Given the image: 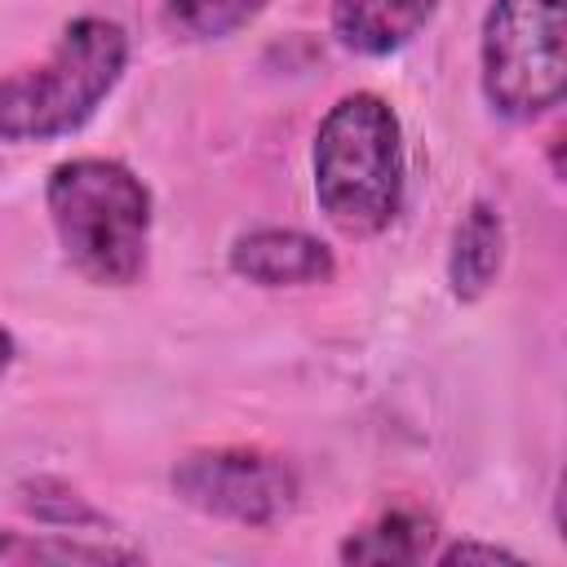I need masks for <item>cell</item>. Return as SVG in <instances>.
Here are the masks:
<instances>
[{
  "instance_id": "obj_6",
  "label": "cell",
  "mask_w": 567,
  "mask_h": 567,
  "mask_svg": "<svg viewBox=\"0 0 567 567\" xmlns=\"http://www.w3.org/2000/svg\"><path fill=\"white\" fill-rule=\"evenodd\" d=\"M226 266L257 288H310L337 275L332 248L297 226H252L235 235Z\"/></svg>"
},
{
  "instance_id": "obj_2",
  "label": "cell",
  "mask_w": 567,
  "mask_h": 567,
  "mask_svg": "<svg viewBox=\"0 0 567 567\" xmlns=\"http://www.w3.org/2000/svg\"><path fill=\"white\" fill-rule=\"evenodd\" d=\"M62 257L97 288H133L151 261L155 204L146 182L106 155H71L44 177Z\"/></svg>"
},
{
  "instance_id": "obj_5",
  "label": "cell",
  "mask_w": 567,
  "mask_h": 567,
  "mask_svg": "<svg viewBox=\"0 0 567 567\" xmlns=\"http://www.w3.org/2000/svg\"><path fill=\"white\" fill-rule=\"evenodd\" d=\"M168 487L204 518L275 527L297 509V470L266 447H195L168 470Z\"/></svg>"
},
{
  "instance_id": "obj_3",
  "label": "cell",
  "mask_w": 567,
  "mask_h": 567,
  "mask_svg": "<svg viewBox=\"0 0 567 567\" xmlns=\"http://www.w3.org/2000/svg\"><path fill=\"white\" fill-rule=\"evenodd\" d=\"M128 71V31L115 18H71L53 49L22 71L4 75L0 89V137L9 146L53 142L80 133Z\"/></svg>"
},
{
  "instance_id": "obj_4",
  "label": "cell",
  "mask_w": 567,
  "mask_h": 567,
  "mask_svg": "<svg viewBox=\"0 0 567 567\" xmlns=\"http://www.w3.org/2000/svg\"><path fill=\"white\" fill-rule=\"evenodd\" d=\"M478 84L501 120H536L567 97V0H492Z\"/></svg>"
},
{
  "instance_id": "obj_10",
  "label": "cell",
  "mask_w": 567,
  "mask_h": 567,
  "mask_svg": "<svg viewBox=\"0 0 567 567\" xmlns=\"http://www.w3.org/2000/svg\"><path fill=\"white\" fill-rule=\"evenodd\" d=\"M146 554L137 545H120L115 536H80V532H44V536H22L4 532L0 540V563L4 567H31V563H142Z\"/></svg>"
},
{
  "instance_id": "obj_7",
  "label": "cell",
  "mask_w": 567,
  "mask_h": 567,
  "mask_svg": "<svg viewBox=\"0 0 567 567\" xmlns=\"http://www.w3.org/2000/svg\"><path fill=\"white\" fill-rule=\"evenodd\" d=\"M439 4L443 0H332L328 27L346 53L390 58L434 22Z\"/></svg>"
},
{
  "instance_id": "obj_1",
  "label": "cell",
  "mask_w": 567,
  "mask_h": 567,
  "mask_svg": "<svg viewBox=\"0 0 567 567\" xmlns=\"http://www.w3.org/2000/svg\"><path fill=\"white\" fill-rule=\"evenodd\" d=\"M315 204L346 239H372L403 213V124L381 93H346L328 106L310 146Z\"/></svg>"
},
{
  "instance_id": "obj_12",
  "label": "cell",
  "mask_w": 567,
  "mask_h": 567,
  "mask_svg": "<svg viewBox=\"0 0 567 567\" xmlns=\"http://www.w3.org/2000/svg\"><path fill=\"white\" fill-rule=\"evenodd\" d=\"M18 505H22L27 514H35V523L58 527V532L115 536V532H111V518H106L97 505H89L75 487H66V483H58V478H44V474L18 483Z\"/></svg>"
},
{
  "instance_id": "obj_14",
  "label": "cell",
  "mask_w": 567,
  "mask_h": 567,
  "mask_svg": "<svg viewBox=\"0 0 567 567\" xmlns=\"http://www.w3.org/2000/svg\"><path fill=\"white\" fill-rule=\"evenodd\" d=\"M545 155H549V173H554V177L567 186V120L554 128V137H549V151H545Z\"/></svg>"
},
{
  "instance_id": "obj_15",
  "label": "cell",
  "mask_w": 567,
  "mask_h": 567,
  "mask_svg": "<svg viewBox=\"0 0 567 567\" xmlns=\"http://www.w3.org/2000/svg\"><path fill=\"white\" fill-rule=\"evenodd\" d=\"M554 527L567 545V456H563V470H558V483H554Z\"/></svg>"
},
{
  "instance_id": "obj_13",
  "label": "cell",
  "mask_w": 567,
  "mask_h": 567,
  "mask_svg": "<svg viewBox=\"0 0 567 567\" xmlns=\"http://www.w3.org/2000/svg\"><path fill=\"white\" fill-rule=\"evenodd\" d=\"M434 558H439V563H518L514 549H505V545H487V540H456V545L439 549Z\"/></svg>"
},
{
  "instance_id": "obj_9",
  "label": "cell",
  "mask_w": 567,
  "mask_h": 567,
  "mask_svg": "<svg viewBox=\"0 0 567 567\" xmlns=\"http://www.w3.org/2000/svg\"><path fill=\"white\" fill-rule=\"evenodd\" d=\"M434 518L416 505H390L354 527L341 545V563H421L434 554Z\"/></svg>"
},
{
  "instance_id": "obj_8",
  "label": "cell",
  "mask_w": 567,
  "mask_h": 567,
  "mask_svg": "<svg viewBox=\"0 0 567 567\" xmlns=\"http://www.w3.org/2000/svg\"><path fill=\"white\" fill-rule=\"evenodd\" d=\"M505 266V217L496 204L474 199L452 226L447 244V292L456 301H478L492 292Z\"/></svg>"
},
{
  "instance_id": "obj_11",
  "label": "cell",
  "mask_w": 567,
  "mask_h": 567,
  "mask_svg": "<svg viewBox=\"0 0 567 567\" xmlns=\"http://www.w3.org/2000/svg\"><path fill=\"white\" fill-rule=\"evenodd\" d=\"M266 9L270 0H159V22L173 40L213 44L252 27Z\"/></svg>"
}]
</instances>
